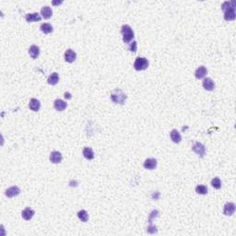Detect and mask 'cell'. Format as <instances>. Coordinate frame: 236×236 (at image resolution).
<instances>
[{"mask_svg":"<svg viewBox=\"0 0 236 236\" xmlns=\"http://www.w3.org/2000/svg\"><path fill=\"white\" fill-rule=\"evenodd\" d=\"M224 11V19L227 21H231L235 19V8H230L223 10Z\"/></svg>","mask_w":236,"mask_h":236,"instance_id":"5","label":"cell"},{"mask_svg":"<svg viewBox=\"0 0 236 236\" xmlns=\"http://www.w3.org/2000/svg\"><path fill=\"white\" fill-rule=\"evenodd\" d=\"M77 58V54L72 50V49H68L65 53V60L68 63H73Z\"/></svg>","mask_w":236,"mask_h":236,"instance_id":"11","label":"cell"},{"mask_svg":"<svg viewBox=\"0 0 236 236\" xmlns=\"http://www.w3.org/2000/svg\"><path fill=\"white\" fill-rule=\"evenodd\" d=\"M202 85H203V88H204L206 91H213L214 88H215V83H214V81H213L211 79H209V78L205 79V80H203Z\"/></svg>","mask_w":236,"mask_h":236,"instance_id":"13","label":"cell"},{"mask_svg":"<svg viewBox=\"0 0 236 236\" xmlns=\"http://www.w3.org/2000/svg\"><path fill=\"white\" fill-rule=\"evenodd\" d=\"M78 217H79V219H80L81 222H88V220H89V214H88V212H87L86 210H84V209L78 212Z\"/></svg>","mask_w":236,"mask_h":236,"instance_id":"23","label":"cell"},{"mask_svg":"<svg viewBox=\"0 0 236 236\" xmlns=\"http://www.w3.org/2000/svg\"><path fill=\"white\" fill-rule=\"evenodd\" d=\"M62 154L59 152V151H53L50 154V161L51 162L55 163V164H57V163H60L62 162Z\"/></svg>","mask_w":236,"mask_h":236,"instance_id":"9","label":"cell"},{"mask_svg":"<svg viewBox=\"0 0 236 236\" xmlns=\"http://www.w3.org/2000/svg\"><path fill=\"white\" fill-rule=\"evenodd\" d=\"M192 150H193L194 152L196 153L197 155H199L200 157H203L205 155V152H206L205 146L200 142H195L193 145V147H192Z\"/></svg>","mask_w":236,"mask_h":236,"instance_id":"4","label":"cell"},{"mask_svg":"<svg viewBox=\"0 0 236 236\" xmlns=\"http://www.w3.org/2000/svg\"><path fill=\"white\" fill-rule=\"evenodd\" d=\"M195 192L199 195H207L208 194V187L203 184H199L195 187Z\"/></svg>","mask_w":236,"mask_h":236,"instance_id":"24","label":"cell"},{"mask_svg":"<svg viewBox=\"0 0 236 236\" xmlns=\"http://www.w3.org/2000/svg\"><path fill=\"white\" fill-rule=\"evenodd\" d=\"M211 185L215 189H220L222 187V181L219 177H215L211 180Z\"/></svg>","mask_w":236,"mask_h":236,"instance_id":"25","label":"cell"},{"mask_svg":"<svg viewBox=\"0 0 236 236\" xmlns=\"http://www.w3.org/2000/svg\"><path fill=\"white\" fill-rule=\"evenodd\" d=\"M40 29H41L42 32L45 33V34L51 33V32H53V30H54L53 26H52L51 24H49V23H42Z\"/></svg>","mask_w":236,"mask_h":236,"instance_id":"22","label":"cell"},{"mask_svg":"<svg viewBox=\"0 0 236 236\" xmlns=\"http://www.w3.org/2000/svg\"><path fill=\"white\" fill-rule=\"evenodd\" d=\"M65 98L66 99H71V94H70L69 92H66L65 93Z\"/></svg>","mask_w":236,"mask_h":236,"instance_id":"30","label":"cell"},{"mask_svg":"<svg viewBox=\"0 0 236 236\" xmlns=\"http://www.w3.org/2000/svg\"><path fill=\"white\" fill-rule=\"evenodd\" d=\"M67 106H68L67 102H64L61 99H56V101H55V102H54V107H55V109H56V111H64L67 108Z\"/></svg>","mask_w":236,"mask_h":236,"instance_id":"10","label":"cell"},{"mask_svg":"<svg viewBox=\"0 0 236 236\" xmlns=\"http://www.w3.org/2000/svg\"><path fill=\"white\" fill-rule=\"evenodd\" d=\"M25 19L27 22H33V21H40L42 19V17L39 13H31L27 14L25 16Z\"/></svg>","mask_w":236,"mask_h":236,"instance_id":"18","label":"cell"},{"mask_svg":"<svg viewBox=\"0 0 236 236\" xmlns=\"http://www.w3.org/2000/svg\"><path fill=\"white\" fill-rule=\"evenodd\" d=\"M52 4H53V5H60V4H62V1H58V2L53 1V2H52Z\"/></svg>","mask_w":236,"mask_h":236,"instance_id":"31","label":"cell"},{"mask_svg":"<svg viewBox=\"0 0 236 236\" xmlns=\"http://www.w3.org/2000/svg\"><path fill=\"white\" fill-rule=\"evenodd\" d=\"M170 137H171V139L173 140V142H174V143H180L181 140H182L180 133L176 129H173L171 131Z\"/></svg>","mask_w":236,"mask_h":236,"instance_id":"19","label":"cell"},{"mask_svg":"<svg viewBox=\"0 0 236 236\" xmlns=\"http://www.w3.org/2000/svg\"><path fill=\"white\" fill-rule=\"evenodd\" d=\"M20 193V189L18 187V186H11V187H9V188H8L7 190H6V195L8 196V197H14V196H17V195H19Z\"/></svg>","mask_w":236,"mask_h":236,"instance_id":"7","label":"cell"},{"mask_svg":"<svg viewBox=\"0 0 236 236\" xmlns=\"http://www.w3.org/2000/svg\"><path fill=\"white\" fill-rule=\"evenodd\" d=\"M128 49H129V51H130V52H132V53H136V52H137V50H138V43H137V42H136V41H134L133 42H131V43L129 44Z\"/></svg>","mask_w":236,"mask_h":236,"instance_id":"27","label":"cell"},{"mask_svg":"<svg viewBox=\"0 0 236 236\" xmlns=\"http://www.w3.org/2000/svg\"><path fill=\"white\" fill-rule=\"evenodd\" d=\"M34 214H35V211L30 208H26L25 209H23L22 212H21V216H22V218H23L25 221H30V220H31L32 217L34 216Z\"/></svg>","mask_w":236,"mask_h":236,"instance_id":"8","label":"cell"},{"mask_svg":"<svg viewBox=\"0 0 236 236\" xmlns=\"http://www.w3.org/2000/svg\"><path fill=\"white\" fill-rule=\"evenodd\" d=\"M29 108L33 112H38L41 108V103L37 99H31L29 103Z\"/></svg>","mask_w":236,"mask_h":236,"instance_id":"15","label":"cell"},{"mask_svg":"<svg viewBox=\"0 0 236 236\" xmlns=\"http://www.w3.org/2000/svg\"><path fill=\"white\" fill-rule=\"evenodd\" d=\"M126 94L124 93L120 89H115L111 93V100L114 103H119V104H124V102L126 100Z\"/></svg>","mask_w":236,"mask_h":236,"instance_id":"1","label":"cell"},{"mask_svg":"<svg viewBox=\"0 0 236 236\" xmlns=\"http://www.w3.org/2000/svg\"><path fill=\"white\" fill-rule=\"evenodd\" d=\"M158 214H159V211H158V210H153L152 212L151 213V215H150V220H149L150 224H152L153 218H154V217H157Z\"/></svg>","mask_w":236,"mask_h":236,"instance_id":"28","label":"cell"},{"mask_svg":"<svg viewBox=\"0 0 236 236\" xmlns=\"http://www.w3.org/2000/svg\"><path fill=\"white\" fill-rule=\"evenodd\" d=\"M150 63L149 60L145 57H137V59L135 60L134 63V69L138 71H141V70H145L146 69H148Z\"/></svg>","mask_w":236,"mask_h":236,"instance_id":"3","label":"cell"},{"mask_svg":"<svg viewBox=\"0 0 236 236\" xmlns=\"http://www.w3.org/2000/svg\"><path fill=\"white\" fill-rule=\"evenodd\" d=\"M121 33L123 35V41L125 43H128L129 42H131L135 37V34H134V31H133L132 28L129 25H126V24L122 26Z\"/></svg>","mask_w":236,"mask_h":236,"instance_id":"2","label":"cell"},{"mask_svg":"<svg viewBox=\"0 0 236 236\" xmlns=\"http://www.w3.org/2000/svg\"><path fill=\"white\" fill-rule=\"evenodd\" d=\"M157 166V161L153 158H149L144 162V168L147 170H153Z\"/></svg>","mask_w":236,"mask_h":236,"instance_id":"14","label":"cell"},{"mask_svg":"<svg viewBox=\"0 0 236 236\" xmlns=\"http://www.w3.org/2000/svg\"><path fill=\"white\" fill-rule=\"evenodd\" d=\"M236 6V2L235 1H226L224 2L222 5V10L226 9V8H235Z\"/></svg>","mask_w":236,"mask_h":236,"instance_id":"26","label":"cell"},{"mask_svg":"<svg viewBox=\"0 0 236 236\" xmlns=\"http://www.w3.org/2000/svg\"><path fill=\"white\" fill-rule=\"evenodd\" d=\"M29 54L32 59H36L40 55V48L37 45H31L29 49Z\"/></svg>","mask_w":236,"mask_h":236,"instance_id":"17","label":"cell"},{"mask_svg":"<svg viewBox=\"0 0 236 236\" xmlns=\"http://www.w3.org/2000/svg\"><path fill=\"white\" fill-rule=\"evenodd\" d=\"M207 74H208V69L204 66H201V67H199L197 69L195 70V76L196 79L201 80V79H204Z\"/></svg>","mask_w":236,"mask_h":236,"instance_id":"12","label":"cell"},{"mask_svg":"<svg viewBox=\"0 0 236 236\" xmlns=\"http://www.w3.org/2000/svg\"><path fill=\"white\" fill-rule=\"evenodd\" d=\"M235 211V205L232 202L226 203L223 208V214L225 216H232Z\"/></svg>","mask_w":236,"mask_h":236,"instance_id":"6","label":"cell"},{"mask_svg":"<svg viewBox=\"0 0 236 236\" xmlns=\"http://www.w3.org/2000/svg\"><path fill=\"white\" fill-rule=\"evenodd\" d=\"M148 233H157V229H156V227L152 225V224H151L149 227H148Z\"/></svg>","mask_w":236,"mask_h":236,"instance_id":"29","label":"cell"},{"mask_svg":"<svg viewBox=\"0 0 236 236\" xmlns=\"http://www.w3.org/2000/svg\"><path fill=\"white\" fill-rule=\"evenodd\" d=\"M82 154L83 156L87 159V160H92L94 159V153H93V151L91 148L90 147H85L82 151Z\"/></svg>","mask_w":236,"mask_h":236,"instance_id":"20","label":"cell"},{"mask_svg":"<svg viewBox=\"0 0 236 236\" xmlns=\"http://www.w3.org/2000/svg\"><path fill=\"white\" fill-rule=\"evenodd\" d=\"M41 15H42L43 19H50V18L52 17V15H53V10H52V8H51L50 7L45 6V7L42 8V9H41Z\"/></svg>","mask_w":236,"mask_h":236,"instance_id":"16","label":"cell"},{"mask_svg":"<svg viewBox=\"0 0 236 236\" xmlns=\"http://www.w3.org/2000/svg\"><path fill=\"white\" fill-rule=\"evenodd\" d=\"M58 81H59V76H58V74L56 72L52 73L49 76L48 80H47V82L50 85H56V84L58 83Z\"/></svg>","mask_w":236,"mask_h":236,"instance_id":"21","label":"cell"}]
</instances>
